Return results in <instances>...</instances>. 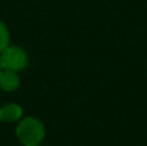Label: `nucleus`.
<instances>
[{
	"label": "nucleus",
	"instance_id": "obj_1",
	"mask_svg": "<svg viewBox=\"0 0 147 146\" xmlns=\"http://www.w3.org/2000/svg\"><path fill=\"white\" fill-rule=\"evenodd\" d=\"M16 135L23 146H39L45 137V128L38 118L27 116L20 122Z\"/></svg>",
	"mask_w": 147,
	"mask_h": 146
},
{
	"label": "nucleus",
	"instance_id": "obj_2",
	"mask_svg": "<svg viewBox=\"0 0 147 146\" xmlns=\"http://www.w3.org/2000/svg\"><path fill=\"white\" fill-rule=\"evenodd\" d=\"M0 64H1L3 69L20 71V70L25 69L28 64L27 53L20 47H7L1 52Z\"/></svg>",
	"mask_w": 147,
	"mask_h": 146
},
{
	"label": "nucleus",
	"instance_id": "obj_3",
	"mask_svg": "<svg viewBox=\"0 0 147 146\" xmlns=\"http://www.w3.org/2000/svg\"><path fill=\"white\" fill-rule=\"evenodd\" d=\"M21 84L20 76H18L17 71L13 70L3 69L0 71V88L5 92H13L16 91Z\"/></svg>",
	"mask_w": 147,
	"mask_h": 146
},
{
	"label": "nucleus",
	"instance_id": "obj_4",
	"mask_svg": "<svg viewBox=\"0 0 147 146\" xmlns=\"http://www.w3.org/2000/svg\"><path fill=\"white\" fill-rule=\"evenodd\" d=\"M22 107L17 103H7L0 109V120L3 122H17L22 116Z\"/></svg>",
	"mask_w": 147,
	"mask_h": 146
},
{
	"label": "nucleus",
	"instance_id": "obj_5",
	"mask_svg": "<svg viewBox=\"0 0 147 146\" xmlns=\"http://www.w3.org/2000/svg\"><path fill=\"white\" fill-rule=\"evenodd\" d=\"M9 40H10L9 30H8L7 26L0 21V53H1L7 47H9Z\"/></svg>",
	"mask_w": 147,
	"mask_h": 146
},
{
	"label": "nucleus",
	"instance_id": "obj_6",
	"mask_svg": "<svg viewBox=\"0 0 147 146\" xmlns=\"http://www.w3.org/2000/svg\"><path fill=\"white\" fill-rule=\"evenodd\" d=\"M1 70H3V67H1V64H0V71H1Z\"/></svg>",
	"mask_w": 147,
	"mask_h": 146
}]
</instances>
